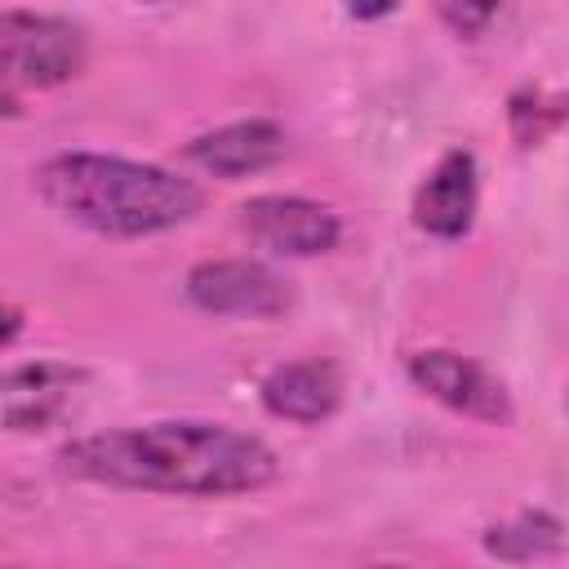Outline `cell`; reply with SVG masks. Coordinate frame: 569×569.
Returning <instances> with one entry per match:
<instances>
[{
  "instance_id": "obj_12",
  "label": "cell",
  "mask_w": 569,
  "mask_h": 569,
  "mask_svg": "<svg viewBox=\"0 0 569 569\" xmlns=\"http://www.w3.org/2000/svg\"><path fill=\"white\" fill-rule=\"evenodd\" d=\"M498 9L493 4H458V0H449V4H440V18L458 31V36H476L489 18H493Z\"/></svg>"
},
{
  "instance_id": "obj_5",
  "label": "cell",
  "mask_w": 569,
  "mask_h": 569,
  "mask_svg": "<svg viewBox=\"0 0 569 569\" xmlns=\"http://www.w3.org/2000/svg\"><path fill=\"white\" fill-rule=\"evenodd\" d=\"M236 213L240 231L276 258H316L329 253L342 236L338 213L307 196H253Z\"/></svg>"
},
{
  "instance_id": "obj_6",
  "label": "cell",
  "mask_w": 569,
  "mask_h": 569,
  "mask_svg": "<svg viewBox=\"0 0 569 569\" xmlns=\"http://www.w3.org/2000/svg\"><path fill=\"white\" fill-rule=\"evenodd\" d=\"M187 298L209 316L276 320L289 311V284L258 258H213L187 271Z\"/></svg>"
},
{
  "instance_id": "obj_15",
  "label": "cell",
  "mask_w": 569,
  "mask_h": 569,
  "mask_svg": "<svg viewBox=\"0 0 569 569\" xmlns=\"http://www.w3.org/2000/svg\"><path fill=\"white\" fill-rule=\"evenodd\" d=\"M347 13H351V18H387V13H396V4H373V9H356V4H351Z\"/></svg>"
},
{
  "instance_id": "obj_10",
  "label": "cell",
  "mask_w": 569,
  "mask_h": 569,
  "mask_svg": "<svg viewBox=\"0 0 569 569\" xmlns=\"http://www.w3.org/2000/svg\"><path fill=\"white\" fill-rule=\"evenodd\" d=\"M560 547H565V525L551 511H520V516L485 529V551L498 560H511V565L560 556Z\"/></svg>"
},
{
  "instance_id": "obj_13",
  "label": "cell",
  "mask_w": 569,
  "mask_h": 569,
  "mask_svg": "<svg viewBox=\"0 0 569 569\" xmlns=\"http://www.w3.org/2000/svg\"><path fill=\"white\" fill-rule=\"evenodd\" d=\"M18 333H22V311L0 298V347H9Z\"/></svg>"
},
{
  "instance_id": "obj_14",
  "label": "cell",
  "mask_w": 569,
  "mask_h": 569,
  "mask_svg": "<svg viewBox=\"0 0 569 569\" xmlns=\"http://www.w3.org/2000/svg\"><path fill=\"white\" fill-rule=\"evenodd\" d=\"M22 111V93L0 76V120H9V116H18Z\"/></svg>"
},
{
  "instance_id": "obj_1",
  "label": "cell",
  "mask_w": 569,
  "mask_h": 569,
  "mask_svg": "<svg viewBox=\"0 0 569 569\" xmlns=\"http://www.w3.org/2000/svg\"><path fill=\"white\" fill-rule=\"evenodd\" d=\"M58 467L89 485L178 498L258 493L280 476V458L262 436L204 418L93 431L62 445Z\"/></svg>"
},
{
  "instance_id": "obj_4",
  "label": "cell",
  "mask_w": 569,
  "mask_h": 569,
  "mask_svg": "<svg viewBox=\"0 0 569 569\" xmlns=\"http://www.w3.org/2000/svg\"><path fill=\"white\" fill-rule=\"evenodd\" d=\"M409 382L418 391H427L431 400H440L445 409L467 413L476 422L507 427L516 418V405H511L507 382L498 373H489L471 356H458V351H445V347L413 351L409 356Z\"/></svg>"
},
{
  "instance_id": "obj_3",
  "label": "cell",
  "mask_w": 569,
  "mask_h": 569,
  "mask_svg": "<svg viewBox=\"0 0 569 569\" xmlns=\"http://www.w3.org/2000/svg\"><path fill=\"white\" fill-rule=\"evenodd\" d=\"M89 40L84 27L62 13L0 9V76L22 89H53L84 71Z\"/></svg>"
},
{
  "instance_id": "obj_8",
  "label": "cell",
  "mask_w": 569,
  "mask_h": 569,
  "mask_svg": "<svg viewBox=\"0 0 569 569\" xmlns=\"http://www.w3.org/2000/svg\"><path fill=\"white\" fill-rule=\"evenodd\" d=\"M342 369L333 360H320V356H307V360H289V365H276L262 387H258V400L271 418L280 422H298V427H316L325 418L338 413L342 405Z\"/></svg>"
},
{
  "instance_id": "obj_2",
  "label": "cell",
  "mask_w": 569,
  "mask_h": 569,
  "mask_svg": "<svg viewBox=\"0 0 569 569\" xmlns=\"http://www.w3.org/2000/svg\"><path fill=\"white\" fill-rule=\"evenodd\" d=\"M31 178L36 196L58 218L111 240L160 236L191 222L204 209L200 182L151 160H124L102 151L49 156L44 164H36Z\"/></svg>"
},
{
  "instance_id": "obj_16",
  "label": "cell",
  "mask_w": 569,
  "mask_h": 569,
  "mask_svg": "<svg viewBox=\"0 0 569 569\" xmlns=\"http://www.w3.org/2000/svg\"><path fill=\"white\" fill-rule=\"evenodd\" d=\"M365 569H405V565H365Z\"/></svg>"
},
{
  "instance_id": "obj_7",
  "label": "cell",
  "mask_w": 569,
  "mask_h": 569,
  "mask_svg": "<svg viewBox=\"0 0 569 569\" xmlns=\"http://www.w3.org/2000/svg\"><path fill=\"white\" fill-rule=\"evenodd\" d=\"M476 156L467 147L445 151L427 178L413 191V227L436 236V240H462L476 222V200H480V182H476Z\"/></svg>"
},
{
  "instance_id": "obj_9",
  "label": "cell",
  "mask_w": 569,
  "mask_h": 569,
  "mask_svg": "<svg viewBox=\"0 0 569 569\" xmlns=\"http://www.w3.org/2000/svg\"><path fill=\"white\" fill-rule=\"evenodd\" d=\"M289 138L276 120H231V124H218L200 138L187 142V160L213 178H249V173H262L271 169L280 156H284Z\"/></svg>"
},
{
  "instance_id": "obj_11",
  "label": "cell",
  "mask_w": 569,
  "mask_h": 569,
  "mask_svg": "<svg viewBox=\"0 0 569 569\" xmlns=\"http://www.w3.org/2000/svg\"><path fill=\"white\" fill-rule=\"evenodd\" d=\"M556 124H560V102L556 98H542L533 89H525V93L511 98V133H516L520 147L542 142Z\"/></svg>"
}]
</instances>
